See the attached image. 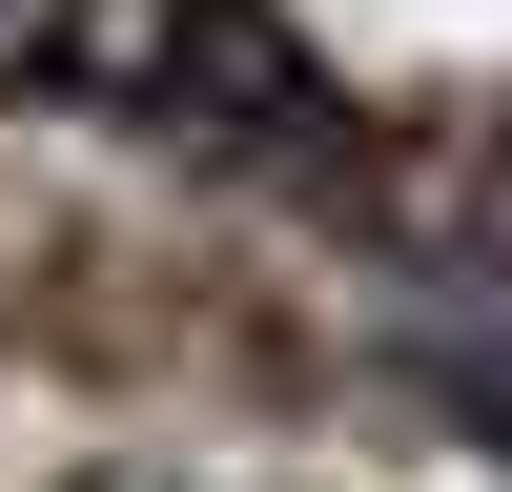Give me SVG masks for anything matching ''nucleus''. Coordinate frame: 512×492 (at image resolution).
Listing matches in <instances>:
<instances>
[{"label":"nucleus","instance_id":"obj_2","mask_svg":"<svg viewBox=\"0 0 512 492\" xmlns=\"http://www.w3.org/2000/svg\"><path fill=\"white\" fill-rule=\"evenodd\" d=\"M431 369H451V410L512 451V308H472V328H431Z\"/></svg>","mask_w":512,"mask_h":492},{"label":"nucleus","instance_id":"obj_1","mask_svg":"<svg viewBox=\"0 0 512 492\" xmlns=\"http://www.w3.org/2000/svg\"><path fill=\"white\" fill-rule=\"evenodd\" d=\"M0 82L103 123V144H164V164L328 144V62L287 41V0H0Z\"/></svg>","mask_w":512,"mask_h":492}]
</instances>
